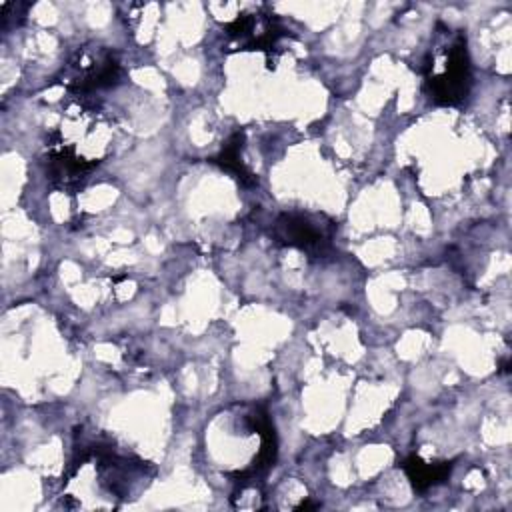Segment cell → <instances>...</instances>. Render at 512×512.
Segmentation results:
<instances>
[{
	"label": "cell",
	"instance_id": "4",
	"mask_svg": "<svg viewBox=\"0 0 512 512\" xmlns=\"http://www.w3.org/2000/svg\"><path fill=\"white\" fill-rule=\"evenodd\" d=\"M242 142H244V134L242 132H236L228 144H224L220 156L216 158V162L228 170V172H234L242 182H254L250 170L244 166V162L240 160V148H242Z\"/></svg>",
	"mask_w": 512,
	"mask_h": 512
},
{
	"label": "cell",
	"instance_id": "1",
	"mask_svg": "<svg viewBox=\"0 0 512 512\" xmlns=\"http://www.w3.org/2000/svg\"><path fill=\"white\" fill-rule=\"evenodd\" d=\"M442 60L444 68L440 72L426 74V90L430 98L438 104H458L466 98L470 90V62L466 52V38L458 34L434 54Z\"/></svg>",
	"mask_w": 512,
	"mask_h": 512
},
{
	"label": "cell",
	"instance_id": "2",
	"mask_svg": "<svg viewBox=\"0 0 512 512\" xmlns=\"http://www.w3.org/2000/svg\"><path fill=\"white\" fill-rule=\"evenodd\" d=\"M272 236L286 246L306 250L312 256H322L330 250L332 222L322 224V218L310 214H280L274 222Z\"/></svg>",
	"mask_w": 512,
	"mask_h": 512
},
{
	"label": "cell",
	"instance_id": "3",
	"mask_svg": "<svg viewBox=\"0 0 512 512\" xmlns=\"http://www.w3.org/2000/svg\"><path fill=\"white\" fill-rule=\"evenodd\" d=\"M402 468L408 474V478L416 490H426V488L446 480V476L452 470V462L428 464V462H422L418 456H412L402 464Z\"/></svg>",
	"mask_w": 512,
	"mask_h": 512
}]
</instances>
